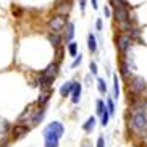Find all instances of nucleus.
<instances>
[{
  "label": "nucleus",
  "instance_id": "nucleus-1",
  "mask_svg": "<svg viewBox=\"0 0 147 147\" xmlns=\"http://www.w3.org/2000/svg\"><path fill=\"white\" fill-rule=\"evenodd\" d=\"M63 133H65L63 125L58 123V121H53V123H50V125H47L44 128L42 134H44V139L45 141H58L63 136Z\"/></svg>",
  "mask_w": 147,
  "mask_h": 147
},
{
  "label": "nucleus",
  "instance_id": "nucleus-2",
  "mask_svg": "<svg viewBox=\"0 0 147 147\" xmlns=\"http://www.w3.org/2000/svg\"><path fill=\"white\" fill-rule=\"evenodd\" d=\"M131 126H133L136 131H144L147 129V115L144 112L134 113L133 121H131Z\"/></svg>",
  "mask_w": 147,
  "mask_h": 147
},
{
  "label": "nucleus",
  "instance_id": "nucleus-3",
  "mask_svg": "<svg viewBox=\"0 0 147 147\" xmlns=\"http://www.w3.org/2000/svg\"><path fill=\"white\" fill-rule=\"evenodd\" d=\"M66 24V20L63 15H58V16H53L50 21H49V28L53 31V32H60V29Z\"/></svg>",
  "mask_w": 147,
  "mask_h": 147
},
{
  "label": "nucleus",
  "instance_id": "nucleus-4",
  "mask_svg": "<svg viewBox=\"0 0 147 147\" xmlns=\"http://www.w3.org/2000/svg\"><path fill=\"white\" fill-rule=\"evenodd\" d=\"M57 74H58V65H57V63H52V65H49L47 68H45V71L42 73V78L52 82Z\"/></svg>",
  "mask_w": 147,
  "mask_h": 147
},
{
  "label": "nucleus",
  "instance_id": "nucleus-5",
  "mask_svg": "<svg viewBox=\"0 0 147 147\" xmlns=\"http://www.w3.org/2000/svg\"><path fill=\"white\" fill-rule=\"evenodd\" d=\"M131 44H133V39H131L129 36H120L117 40V47L120 49L121 52H126L131 47Z\"/></svg>",
  "mask_w": 147,
  "mask_h": 147
},
{
  "label": "nucleus",
  "instance_id": "nucleus-6",
  "mask_svg": "<svg viewBox=\"0 0 147 147\" xmlns=\"http://www.w3.org/2000/svg\"><path fill=\"white\" fill-rule=\"evenodd\" d=\"M146 86L147 84L142 78H134L133 82H131V86H129V89H133V91H136V92H142L144 89H146Z\"/></svg>",
  "mask_w": 147,
  "mask_h": 147
},
{
  "label": "nucleus",
  "instance_id": "nucleus-7",
  "mask_svg": "<svg viewBox=\"0 0 147 147\" xmlns=\"http://www.w3.org/2000/svg\"><path fill=\"white\" fill-rule=\"evenodd\" d=\"M28 131H29V128H26V126H23V125H16L13 129H11V133H13V134H11V138H13V139H20V138H23Z\"/></svg>",
  "mask_w": 147,
  "mask_h": 147
},
{
  "label": "nucleus",
  "instance_id": "nucleus-8",
  "mask_svg": "<svg viewBox=\"0 0 147 147\" xmlns=\"http://www.w3.org/2000/svg\"><path fill=\"white\" fill-rule=\"evenodd\" d=\"M73 91H74V82H65L63 86L60 87V94H61V97H66V95H69V94H73Z\"/></svg>",
  "mask_w": 147,
  "mask_h": 147
},
{
  "label": "nucleus",
  "instance_id": "nucleus-9",
  "mask_svg": "<svg viewBox=\"0 0 147 147\" xmlns=\"http://www.w3.org/2000/svg\"><path fill=\"white\" fill-rule=\"evenodd\" d=\"M79 99H81V84L74 82V91H73V94H71V102H73V104H78Z\"/></svg>",
  "mask_w": 147,
  "mask_h": 147
},
{
  "label": "nucleus",
  "instance_id": "nucleus-10",
  "mask_svg": "<svg viewBox=\"0 0 147 147\" xmlns=\"http://www.w3.org/2000/svg\"><path fill=\"white\" fill-rule=\"evenodd\" d=\"M44 113H45V108H44V107H40L39 110H37V113H36L34 117L31 118V125H32V126H36V125H37V123H39V121L44 118Z\"/></svg>",
  "mask_w": 147,
  "mask_h": 147
},
{
  "label": "nucleus",
  "instance_id": "nucleus-11",
  "mask_svg": "<svg viewBox=\"0 0 147 147\" xmlns=\"http://www.w3.org/2000/svg\"><path fill=\"white\" fill-rule=\"evenodd\" d=\"M73 36H74V24L73 23H68L66 24V31H65V40L66 42H71Z\"/></svg>",
  "mask_w": 147,
  "mask_h": 147
},
{
  "label": "nucleus",
  "instance_id": "nucleus-12",
  "mask_svg": "<svg viewBox=\"0 0 147 147\" xmlns=\"http://www.w3.org/2000/svg\"><path fill=\"white\" fill-rule=\"evenodd\" d=\"M87 49H89L91 52H95V50H97V40H95L94 34L87 36Z\"/></svg>",
  "mask_w": 147,
  "mask_h": 147
},
{
  "label": "nucleus",
  "instance_id": "nucleus-13",
  "mask_svg": "<svg viewBox=\"0 0 147 147\" xmlns=\"http://www.w3.org/2000/svg\"><path fill=\"white\" fill-rule=\"evenodd\" d=\"M95 117H91V118H87V121L82 125V129L84 131H92L94 129V126H95Z\"/></svg>",
  "mask_w": 147,
  "mask_h": 147
},
{
  "label": "nucleus",
  "instance_id": "nucleus-14",
  "mask_svg": "<svg viewBox=\"0 0 147 147\" xmlns=\"http://www.w3.org/2000/svg\"><path fill=\"white\" fill-rule=\"evenodd\" d=\"M118 95H120V84H118V76L115 74L113 76V97L118 99Z\"/></svg>",
  "mask_w": 147,
  "mask_h": 147
},
{
  "label": "nucleus",
  "instance_id": "nucleus-15",
  "mask_svg": "<svg viewBox=\"0 0 147 147\" xmlns=\"http://www.w3.org/2000/svg\"><path fill=\"white\" fill-rule=\"evenodd\" d=\"M68 53L71 57H78L76 53H78V44L76 42H69L68 44Z\"/></svg>",
  "mask_w": 147,
  "mask_h": 147
},
{
  "label": "nucleus",
  "instance_id": "nucleus-16",
  "mask_svg": "<svg viewBox=\"0 0 147 147\" xmlns=\"http://www.w3.org/2000/svg\"><path fill=\"white\" fill-rule=\"evenodd\" d=\"M97 87H99V92L105 94L107 92V82H105V79H102V78L97 79Z\"/></svg>",
  "mask_w": 147,
  "mask_h": 147
},
{
  "label": "nucleus",
  "instance_id": "nucleus-17",
  "mask_svg": "<svg viewBox=\"0 0 147 147\" xmlns=\"http://www.w3.org/2000/svg\"><path fill=\"white\" fill-rule=\"evenodd\" d=\"M50 99V91H45V92H42V95H39V99H37V102H39L40 105H44L47 100Z\"/></svg>",
  "mask_w": 147,
  "mask_h": 147
},
{
  "label": "nucleus",
  "instance_id": "nucleus-18",
  "mask_svg": "<svg viewBox=\"0 0 147 147\" xmlns=\"http://www.w3.org/2000/svg\"><path fill=\"white\" fill-rule=\"evenodd\" d=\"M49 39H50V42H52L55 47H58V45H60V36L57 34V32L50 34V36H49Z\"/></svg>",
  "mask_w": 147,
  "mask_h": 147
},
{
  "label": "nucleus",
  "instance_id": "nucleus-19",
  "mask_svg": "<svg viewBox=\"0 0 147 147\" xmlns=\"http://www.w3.org/2000/svg\"><path fill=\"white\" fill-rule=\"evenodd\" d=\"M108 118H110V112H108V108L102 113V121H100V125L102 126H107L108 125Z\"/></svg>",
  "mask_w": 147,
  "mask_h": 147
},
{
  "label": "nucleus",
  "instance_id": "nucleus-20",
  "mask_svg": "<svg viewBox=\"0 0 147 147\" xmlns=\"http://www.w3.org/2000/svg\"><path fill=\"white\" fill-rule=\"evenodd\" d=\"M105 110H107V108H105L104 100H97V113H99V115H102Z\"/></svg>",
  "mask_w": 147,
  "mask_h": 147
},
{
  "label": "nucleus",
  "instance_id": "nucleus-21",
  "mask_svg": "<svg viewBox=\"0 0 147 147\" xmlns=\"http://www.w3.org/2000/svg\"><path fill=\"white\" fill-rule=\"evenodd\" d=\"M107 107H108V112H110V115H113V113H115V104H113L112 99H107Z\"/></svg>",
  "mask_w": 147,
  "mask_h": 147
},
{
  "label": "nucleus",
  "instance_id": "nucleus-22",
  "mask_svg": "<svg viewBox=\"0 0 147 147\" xmlns=\"http://www.w3.org/2000/svg\"><path fill=\"white\" fill-rule=\"evenodd\" d=\"M81 61H82V55L79 53V55L74 58V61L71 63V68H76V66H79V65H81Z\"/></svg>",
  "mask_w": 147,
  "mask_h": 147
},
{
  "label": "nucleus",
  "instance_id": "nucleus-23",
  "mask_svg": "<svg viewBox=\"0 0 147 147\" xmlns=\"http://www.w3.org/2000/svg\"><path fill=\"white\" fill-rule=\"evenodd\" d=\"M89 68H91V73L92 74H97V71H99V69H97V65H95V61H91Z\"/></svg>",
  "mask_w": 147,
  "mask_h": 147
},
{
  "label": "nucleus",
  "instance_id": "nucleus-24",
  "mask_svg": "<svg viewBox=\"0 0 147 147\" xmlns=\"http://www.w3.org/2000/svg\"><path fill=\"white\" fill-rule=\"evenodd\" d=\"M45 147H58V141H45Z\"/></svg>",
  "mask_w": 147,
  "mask_h": 147
},
{
  "label": "nucleus",
  "instance_id": "nucleus-25",
  "mask_svg": "<svg viewBox=\"0 0 147 147\" xmlns=\"http://www.w3.org/2000/svg\"><path fill=\"white\" fill-rule=\"evenodd\" d=\"M97 147H105V141H104V138H102V136L97 139Z\"/></svg>",
  "mask_w": 147,
  "mask_h": 147
},
{
  "label": "nucleus",
  "instance_id": "nucleus-26",
  "mask_svg": "<svg viewBox=\"0 0 147 147\" xmlns=\"http://www.w3.org/2000/svg\"><path fill=\"white\" fill-rule=\"evenodd\" d=\"M79 7H81V10L84 11V8H86V0H79Z\"/></svg>",
  "mask_w": 147,
  "mask_h": 147
},
{
  "label": "nucleus",
  "instance_id": "nucleus-27",
  "mask_svg": "<svg viewBox=\"0 0 147 147\" xmlns=\"http://www.w3.org/2000/svg\"><path fill=\"white\" fill-rule=\"evenodd\" d=\"M104 13H105V16H110V15H112V11H110V8H108V7H105V8H104Z\"/></svg>",
  "mask_w": 147,
  "mask_h": 147
},
{
  "label": "nucleus",
  "instance_id": "nucleus-28",
  "mask_svg": "<svg viewBox=\"0 0 147 147\" xmlns=\"http://www.w3.org/2000/svg\"><path fill=\"white\" fill-rule=\"evenodd\" d=\"M95 28H97V29H102V20H97V23H95Z\"/></svg>",
  "mask_w": 147,
  "mask_h": 147
},
{
  "label": "nucleus",
  "instance_id": "nucleus-29",
  "mask_svg": "<svg viewBox=\"0 0 147 147\" xmlns=\"http://www.w3.org/2000/svg\"><path fill=\"white\" fill-rule=\"evenodd\" d=\"M91 3H92V8H97V0H91Z\"/></svg>",
  "mask_w": 147,
  "mask_h": 147
}]
</instances>
